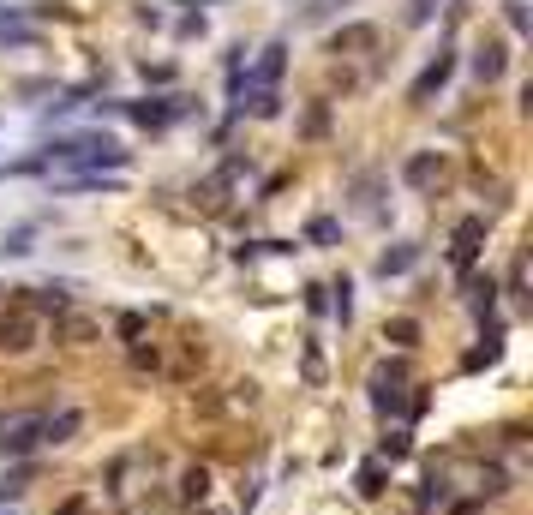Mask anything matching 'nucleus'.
I'll return each mask as SVG.
<instances>
[{"label":"nucleus","instance_id":"9","mask_svg":"<svg viewBox=\"0 0 533 515\" xmlns=\"http://www.w3.org/2000/svg\"><path fill=\"white\" fill-rule=\"evenodd\" d=\"M96 336H102V324H96L90 312H78V306L54 312V342H66V348H90Z\"/></svg>","mask_w":533,"mask_h":515},{"label":"nucleus","instance_id":"25","mask_svg":"<svg viewBox=\"0 0 533 515\" xmlns=\"http://www.w3.org/2000/svg\"><path fill=\"white\" fill-rule=\"evenodd\" d=\"M30 474H36V468H30V462H12V468H6V474H0V504H12V498H18V492H24V486H30Z\"/></svg>","mask_w":533,"mask_h":515},{"label":"nucleus","instance_id":"2","mask_svg":"<svg viewBox=\"0 0 533 515\" xmlns=\"http://www.w3.org/2000/svg\"><path fill=\"white\" fill-rule=\"evenodd\" d=\"M42 336H48V318H36L30 306H6V312H0V354L24 360V354L42 348Z\"/></svg>","mask_w":533,"mask_h":515},{"label":"nucleus","instance_id":"31","mask_svg":"<svg viewBox=\"0 0 533 515\" xmlns=\"http://www.w3.org/2000/svg\"><path fill=\"white\" fill-rule=\"evenodd\" d=\"M258 498H264V480H246V492H240V515L258 510Z\"/></svg>","mask_w":533,"mask_h":515},{"label":"nucleus","instance_id":"5","mask_svg":"<svg viewBox=\"0 0 533 515\" xmlns=\"http://www.w3.org/2000/svg\"><path fill=\"white\" fill-rule=\"evenodd\" d=\"M456 78V48H438V60L420 66V78L408 84V108H432V96H444Z\"/></svg>","mask_w":533,"mask_h":515},{"label":"nucleus","instance_id":"13","mask_svg":"<svg viewBox=\"0 0 533 515\" xmlns=\"http://www.w3.org/2000/svg\"><path fill=\"white\" fill-rule=\"evenodd\" d=\"M354 492H360L366 504H378V498L390 492V462H378V456H366V462L354 468Z\"/></svg>","mask_w":533,"mask_h":515},{"label":"nucleus","instance_id":"4","mask_svg":"<svg viewBox=\"0 0 533 515\" xmlns=\"http://www.w3.org/2000/svg\"><path fill=\"white\" fill-rule=\"evenodd\" d=\"M408 360H384L378 372H372V414L378 420H396L402 408H408Z\"/></svg>","mask_w":533,"mask_h":515},{"label":"nucleus","instance_id":"24","mask_svg":"<svg viewBox=\"0 0 533 515\" xmlns=\"http://www.w3.org/2000/svg\"><path fill=\"white\" fill-rule=\"evenodd\" d=\"M342 240V222L336 216H312L306 222V246H336Z\"/></svg>","mask_w":533,"mask_h":515},{"label":"nucleus","instance_id":"32","mask_svg":"<svg viewBox=\"0 0 533 515\" xmlns=\"http://www.w3.org/2000/svg\"><path fill=\"white\" fill-rule=\"evenodd\" d=\"M504 6H510V30L522 36V30H528V0H504Z\"/></svg>","mask_w":533,"mask_h":515},{"label":"nucleus","instance_id":"30","mask_svg":"<svg viewBox=\"0 0 533 515\" xmlns=\"http://www.w3.org/2000/svg\"><path fill=\"white\" fill-rule=\"evenodd\" d=\"M174 36H180V42H192V36H204V12H186V18H180V30H174Z\"/></svg>","mask_w":533,"mask_h":515},{"label":"nucleus","instance_id":"27","mask_svg":"<svg viewBox=\"0 0 533 515\" xmlns=\"http://www.w3.org/2000/svg\"><path fill=\"white\" fill-rule=\"evenodd\" d=\"M300 378H306L312 390L324 384V348H318V342H306V360H300Z\"/></svg>","mask_w":533,"mask_h":515},{"label":"nucleus","instance_id":"23","mask_svg":"<svg viewBox=\"0 0 533 515\" xmlns=\"http://www.w3.org/2000/svg\"><path fill=\"white\" fill-rule=\"evenodd\" d=\"M36 174H48L42 150H30V156H18V162H0V180H36Z\"/></svg>","mask_w":533,"mask_h":515},{"label":"nucleus","instance_id":"19","mask_svg":"<svg viewBox=\"0 0 533 515\" xmlns=\"http://www.w3.org/2000/svg\"><path fill=\"white\" fill-rule=\"evenodd\" d=\"M204 498H210V468H204V462H192V468L180 474V504L192 510V504H204Z\"/></svg>","mask_w":533,"mask_h":515},{"label":"nucleus","instance_id":"1","mask_svg":"<svg viewBox=\"0 0 533 515\" xmlns=\"http://www.w3.org/2000/svg\"><path fill=\"white\" fill-rule=\"evenodd\" d=\"M36 150H42L48 174H54V168H78V174H126V162H132V150H126L114 132H96V126H84V132H60V138H48V144H36Z\"/></svg>","mask_w":533,"mask_h":515},{"label":"nucleus","instance_id":"15","mask_svg":"<svg viewBox=\"0 0 533 515\" xmlns=\"http://www.w3.org/2000/svg\"><path fill=\"white\" fill-rule=\"evenodd\" d=\"M126 174H60L54 192H120Z\"/></svg>","mask_w":533,"mask_h":515},{"label":"nucleus","instance_id":"16","mask_svg":"<svg viewBox=\"0 0 533 515\" xmlns=\"http://www.w3.org/2000/svg\"><path fill=\"white\" fill-rule=\"evenodd\" d=\"M408 456H414V432H408V426H384V438H378V462L396 468V462H408Z\"/></svg>","mask_w":533,"mask_h":515},{"label":"nucleus","instance_id":"14","mask_svg":"<svg viewBox=\"0 0 533 515\" xmlns=\"http://www.w3.org/2000/svg\"><path fill=\"white\" fill-rule=\"evenodd\" d=\"M414 264H420V246H414V240H396V246L378 252V276H384V282H390V276H408Z\"/></svg>","mask_w":533,"mask_h":515},{"label":"nucleus","instance_id":"7","mask_svg":"<svg viewBox=\"0 0 533 515\" xmlns=\"http://www.w3.org/2000/svg\"><path fill=\"white\" fill-rule=\"evenodd\" d=\"M486 234H492V216H462V222H456V234H450V264H456V270H474V258H480Z\"/></svg>","mask_w":533,"mask_h":515},{"label":"nucleus","instance_id":"22","mask_svg":"<svg viewBox=\"0 0 533 515\" xmlns=\"http://www.w3.org/2000/svg\"><path fill=\"white\" fill-rule=\"evenodd\" d=\"M384 342H396L402 354H414L420 348V318H390L384 324Z\"/></svg>","mask_w":533,"mask_h":515},{"label":"nucleus","instance_id":"28","mask_svg":"<svg viewBox=\"0 0 533 515\" xmlns=\"http://www.w3.org/2000/svg\"><path fill=\"white\" fill-rule=\"evenodd\" d=\"M132 372H150V378H156V372H162V348L138 342V348H132Z\"/></svg>","mask_w":533,"mask_h":515},{"label":"nucleus","instance_id":"33","mask_svg":"<svg viewBox=\"0 0 533 515\" xmlns=\"http://www.w3.org/2000/svg\"><path fill=\"white\" fill-rule=\"evenodd\" d=\"M84 510H90V498L78 492V498H66V504H60V510H54V515H84Z\"/></svg>","mask_w":533,"mask_h":515},{"label":"nucleus","instance_id":"10","mask_svg":"<svg viewBox=\"0 0 533 515\" xmlns=\"http://www.w3.org/2000/svg\"><path fill=\"white\" fill-rule=\"evenodd\" d=\"M438 180H444V156H438V150H414V156L402 162V186H408V192H432Z\"/></svg>","mask_w":533,"mask_h":515},{"label":"nucleus","instance_id":"36","mask_svg":"<svg viewBox=\"0 0 533 515\" xmlns=\"http://www.w3.org/2000/svg\"><path fill=\"white\" fill-rule=\"evenodd\" d=\"M0 426H6V420H0Z\"/></svg>","mask_w":533,"mask_h":515},{"label":"nucleus","instance_id":"8","mask_svg":"<svg viewBox=\"0 0 533 515\" xmlns=\"http://www.w3.org/2000/svg\"><path fill=\"white\" fill-rule=\"evenodd\" d=\"M462 300H468V312L474 318H498V276L492 270H462Z\"/></svg>","mask_w":533,"mask_h":515},{"label":"nucleus","instance_id":"21","mask_svg":"<svg viewBox=\"0 0 533 515\" xmlns=\"http://www.w3.org/2000/svg\"><path fill=\"white\" fill-rule=\"evenodd\" d=\"M114 336H120L126 348H138V342L150 336V318H144V312H114Z\"/></svg>","mask_w":533,"mask_h":515},{"label":"nucleus","instance_id":"3","mask_svg":"<svg viewBox=\"0 0 533 515\" xmlns=\"http://www.w3.org/2000/svg\"><path fill=\"white\" fill-rule=\"evenodd\" d=\"M120 114H126L138 132H168L174 120L192 114V102H186V96H138V102H120Z\"/></svg>","mask_w":533,"mask_h":515},{"label":"nucleus","instance_id":"29","mask_svg":"<svg viewBox=\"0 0 533 515\" xmlns=\"http://www.w3.org/2000/svg\"><path fill=\"white\" fill-rule=\"evenodd\" d=\"M438 6H444V0H408V24H432Z\"/></svg>","mask_w":533,"mask_h":515},{"label":"nucleus","instance_id":"26","mask_svg":"<svg viewBox=\"0 0 533 515\" xmlns=\"http://www.w3.org/2000/svg\"><path fill=\"white\" fill-rule=\"evenodd\" d=\"M366 42H378V30H372V24H348V30H336V36H330V48H336V54H342V48H366Z\"/></svg>","mask_w":533,"mask_h":515},{"label":"nucleus","instance_id":"18","mask_svg":"<svg viewBox=\"0 0 533 515\" xmlns=\"http://www.w3.org/2000/svg\"><path fill=\"white\" fill-rule=\"evenodd\" d=\"M504 66H510V60H504V42H486V48L474 54V78H480V84H498Z\"/></svg>","mask_w":533,"mask_h":515},{"label":"nucleus","instance_id":"11","mask_svg":"<svg viewBox=\"0 0 533 515\" xmlns=\"http://www.w3.org/2000/svg\"><path fill=\"white\" fill-rule=\"evenodd\" d=\"M18 294H30L24 306H30L36 318H48V312H66V306H78L72 282H42V288H18Z\"/></svg>","mask_w":533,"mask_h":515},{"label":"nucleus","instance_id":"35","mask_svg":"<svg viewBox=\"0 0 533 515\" xmlns=\"http://www.w3.org/2000/svg\"><path fill=\"white\" fill-rule=\"evenodd\" d=\"M0 515H12V510H0Z\"/></svg>","mask_w":533,"mask_h":515},{"label":"nucleus","instance_id":"17","mask_svg":"<svg viewBox=\"0 0 533 515\" xmlns=\"http://www.w3.org/2000/svg\"><path fill=\"white\" fill-rule=\"evenodd\" d=\"M324 294H330V300H324V306H330V318H336V324L348 330V324H354V282H348V276H336V282H330Z\"/></svg>","mask_w":533,"mask_h":515},{"label":"nucleus","instance_id":"6","mask_svg":"<svg viewBox=\"0 0 533 515\" xmlns=\"http://www.w3.org/2000/svg\"><path fill=\"white\" fill-rule=\"evenodd\" d=\"M36 450H42V414H24V420L0 426V456L6 462H30Z\"/></svg>","mask_w":533,"mask_h":515},{"label":"nucleus","instance_id":"20","mask_svg":"<svg viewBox=\"0 0 533 515\" xmlns=\"http://www.w3.org/2000/svg\"><path fill=\"white\" fill-rule=\"evenodd\" d=\"M30 240H36V222H18V228H6V234H0V258H30V252H36Z\"/></svg>","mask_w":533,"mask_h":515},{"label":"nucleus","instance_id":"34","mask_svg":"<svg viewBox=\"0 0 533 515\" xmlns=\"http://www.w3.org/2000/svg\"><path fill=\"white\" fill-rule=\"evenodd\" d=\"M0 300H6V288H0Z\"/></svg>","mask_w":533,"mask_h":515},{"label":"nucleus","instance_id":"12","mask_svg":"<svg viewBox=\"0 0 533 515\" xmlns=\"http://www.w3.org/2000/svg\"><path fill=\"white\" fill-rule=\"evenodd\" d=\"M84 432V414L78 408H60V414H42V450H54V444H72Z\"/></svg>","mask_w":533,"mask_h":515}]
</instances>
